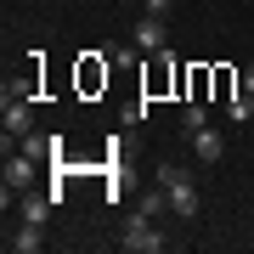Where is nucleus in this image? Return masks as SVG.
Returning a JSON list of instances; mask_svg holds the SVG:
<instances>
[{
  "instance_id": "nucleus-15",
  "label": "nucleus",
  "mask_w": 254,
  "mask_h": 254,
  "mask_svg": "<svg viewBox=\"0 0 254 254\" xmlns=\"http://www.w3.org/2000/svg\"><path fill=\"white\" fill-rule=\"evenodd\" d=\"M119 6H136V0H119Z\"/></svg>"
},
{
  "instance_id": "nucleus-11",
  "label": "nucleus",
  "mask_w": 254,
  "mask_h": 254,
  "mask_svg": "<svg viewBox=\"0 0 254 254\" xmlns=\"http://www.w3.org/2000/svg\"><path fill=\"white\" fill-rule=\"evenodd\" d=\"M203 125H209V113H203V102L192 96V102H187V113H181V130L192 136V130H203Z\"/></svg>"
},
{
  "instance_id": "nucleus-13",
  "label": "nucleus",
  "mask_w": 254,
  "mask_h": 254,
  "mask_svg": "<svg viewBox=\"0 0 254 254\" xmlns=\"http://www.w3.org/2000/svg\"><path fill=\"white\" fill-rule=\"evenodd\" d=\"M170 6H175V0H141L147 17H164V23H170Z\"/></svg>"
},
{
  "instance_id": "nucleus-12",
  "label": "nucleus",
  "mask_w": 254,
  "mask_h": 254,
  "mask_svg": "<svg viewBox=\"0 0 254 254\" xmlns=\"http://www.w3.org/2000/svg\"><path fill=\"white\" fill-rule=\"evenodd\" d=\"M175 181H187L181 164H158V187H175Z\"/></svg>"
},
{
  "instance_id": "nucleus-9",
  "label": "nucleus",
  "mask_w": 254,
  "mask_h": 254,
  "mask_svg": "<svg viewBox=\"0 0 254 254\" xmlns=\"http://www.w3.org/2000/svg\"><path fill=\"white\" fill-rule=\"evenodd\" d=\"M226 119H232V125H254V96H249V91L226 96Z\"/></svg>"
},
{
  "instance_id": "nucleus-2",
  "label": "nucleus",
  "mask_w": 254,
  "mask_h": 254,
  "mask_svg": "<svg viewBox=\"0 0 254 254\" xmlns=\"http://www.w3.org/2000/svg\"><path fill=\"white\" fill-rule=\"evenodd\" d=\"M0 125H6V136H11V141H17V136H28V130H34V102H28L23 91H6Z\"/></svg>"
},
{
  "instance_id": "nucleus-16",
  "label": "nucleus",
  "mask_w": 254,
  "mask_h": 254,
  "mask_svg": "<svg viewBox=\"0 0 254 254\" xmlns=\"http://www.w3.org/2000/svg\"><path fill=\"white\" fill-rule=\"evenodd\" d=\"M249 198H254V187H249Z\"/></svg>"
},
{
  "instance_id": "nucleus-3",
  "label": "nucleus",
  "mask_w": 254,
  "mask_h": 254,
  "mask_svg": "<svg viewBox=\"0 0 254 254\" xmlns=\"http://www.w3.org/2000/svg\"><path fill=\"white\" fill-rule=\"evenodd\" d=\"M136 51H147V57H158V51H170V28H164V17H141L136 23Z\"/></svg>"
},
{
  "instance_id": "nucleus-5",
  "label": "nucleus",
  "mask_w": 254,
  "mask_h": 254,
  "mask_svg": "<svg viewBox=\"0 0 254 254\" xmlns=\"http://www.w3.org/2000/svg\"><path fill=\"white\" fill-rule=\"evenodd\" d=\"M51 209H57L51 192H23V198H17V215H23V220H34V226H46Z\"/></svg>"
},
{
  "instance_id": "nucleus-14",
  "label": "nucleus",
  "mask_w": 254,
  "mask_h": 254,
  "mask_svg": "<svg viewBox=\"0 0 254 254\" xmlns=\"http://www.w3.org/2000/svg\"><path fill=\"white\" fill-rule=\"evenodd\" d=\"M243 91H249V96H254V63H249V68H243Z\"/></svg>"
},
{
  "instance_id": "nucleus-1",
  "label": "nucleus",
  "mask_w": 254,
  "mask_h": 254,
  "mask_svg": "<svg viewBox=\"0 0 254 254\" xmlns=\"http://www.w3.org/2000/svg\"><path fill=\"white\" fill-rule=\"evenodd\" d=\"M119 249H125V254H164V249H170V237H164L147 215H136V220L125 226V237H119Z\"/></svg>"
},
{
  "instance_id": "nucleus-10",
  "label": "nucleus",
  "mask_w": 254,
  "mask_h": 254,
  "mask_svg": "<svg viewBox=\"0 0 254 254\" xmlns=\"http://www.w3.org/2000/svg\"><path fill=\"white\" fill-rule=\"evenodd\" d=\"M164 209H170V192H164V187H153V192H141V209H136V215H147V220H158Z\"/></svg>"
},
{
  "instance_id": "nucleus-7",
  "label": "nucleus",
  "mask_w": 254,
  "mask_h": 254,
  "mask_svg": "<svg viewBox=\"0 0 254 254\" xmlns=\"http://www.w3.org/2000/svg\"><path fill=\"white\" fill-rule=\"evenodd\" d=\"M220 153H226V141H220V130H192V158H198V164H215Z\"/></svg>"
},
{
  "instance_id": "nucleus-6",
  "label": "nucleus",
  "mask_w": 254,
  "mask_h": 254,
  "mask_svg": "<svg viewBox=\"0 0 254 254\" xmlns=\"http://www.w3.org/2000/svg\"><path fill=\"white\" fill-rule=\"evenodd\" d=\"M164 192H170V215H181V220L198 215V187H192V175H187V181H175V187H164Z\"/></svg>"
},
{
  "instance_id": "nucleus-4",
  "label": "nucleus",
  "mask_w": 254,
  "mask_h": 254,
  "mask_svg": "<svg viewBox=\"0 0 254 254\" xmlns=\"http://www.w3.org/2000/svg\"><path fill=\"white\" fill-rule=\"evenodd\" d=\"M34 153H23V147H17V153H6V187L11 192H28V187H34Z\"/></svg>"
},
{
  "instance_id": "nucleus-8",
  "label": "nucleus",
  "mask_w": 254,
  "mask_h": 254,
  "mask_svg": "<svg viewBox=\"0 0 254 254\" xmlns=\"http://www.w3.org/2000/svg\"><path fill=\"white\" fill-rule=\"evenodd\" d=\"M6 243L17 249V254H40V249H46V226H34V220H23V226H17V232L6 237Z\"/></svg>"
}]
</instances>
